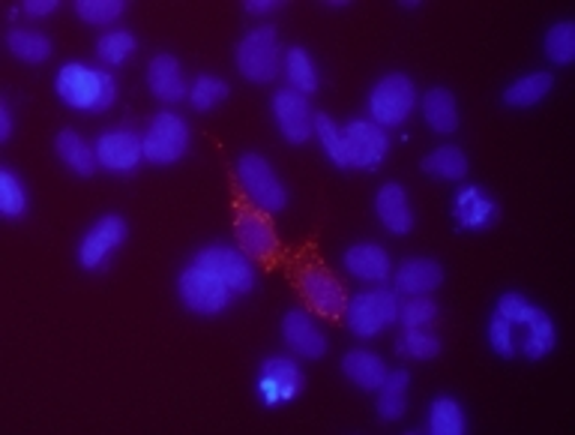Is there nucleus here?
I'll list each match as a JSON object with an SVG mask.
<instances>
[{
	"label": "nucleus",
	"instance_id": "1",
	"mask_svg": "<svg viewBox=\"0 0 575 435\" xmlns=\"http://www.w3.org/2000/svg\"><path fill=\"white\" fill-rule=\"evenodd\" d=\"M54 93L72 111L102 115L118 102V79L106 67L85 60H67L54 76Z\"/></svg>",
	"mask_w": 575,
	"mask_h": 435
},
{
	"label": "nucleus",
	"instance_id": "2",
	"mask_svg": "<svg viewBox=\"0 0 575 435\" xmlns=\"http://www.w3.org/2000/svg\"><path fill=\"white\" fill-rule=\"evenodd\" d=\"M285 49L279 42V30L274 24H258L240 37L235 49V67L252 85H270L282 76Z\"/></svg>",
	"mask_w": 575,
	"mask_h": 435
},
{
	"label": "nucleus",
	"instance_id": "3",
	"mask_svg": "<svg viewBox=\"0 0 575 435\" xmlns=\"http://www.w3.org/2000/svg\"><path fill=\"white\" fill-rule=\"evenodd\" d=\"M235 178L244 189V196L249 198V205L255 210H264V214H282L288 208V187L282 184V178L276 175L274 162L255 150H246L240 154L235 162Z\"/></svg>",
	"mask_w": 575,
	"mask_h": 435
},
{
	"label": "nucleus",
	"instance_id": "4",
	"mask_svg": "<svg viewBox=\"0 0 575 435\" xmlns=\"http://www.w3.org/2000/svg\"><path fill=\"white\" fill-rule=\"evenodd\" d=\"M417 102L419 93L414 79L405 76V72H387L369 90L366 111H369L371 123H378L380 129H396L414 115Z\"/></svg>",
	"mask_w": 575,
	"mask_h": 435
},
{
	"label": "nucleus",
	"instance_id": "5",
	"mask_svg": "<svg viewBox=\"0 0 575 435\" xmlns=\"http://www.w3.org/2000/svg\"><path fill=\"white\" fill-rule=\"evenodd\" d=\"M399 304L401 297L393 288L380 286L369 288V291H357L354 297H348L345 322L351 327L354 337L375 339L399 322Z\"/></svg>",
	"mask_w": 575,
	"mask_h": 435
},
{
	"label": "nucleus",
	"instance_id": "6",
	"mask_svg": "<svg viewBox=\"0 0 575 435\" xmlns=\"http://www.w3.org/2000/svg\"><path fill=\"white\" fill-rule=\"evenodd\" d=\"M177 297H180V304H184L192 316L214 318L222 316L225 309L231 307L235 291L225 286L222 279L214 277L210 270L189 261V265L177 274Z\"/></svg>",
	"mask_w": 575,
	"mask_h": 435
},
{
	"label": "nucleus",
	"instance_id": "7",
	"mask_svg": "<svg viewBox=\"0 0 575 435\" xmlns=\"http://www.w3.org/2000/svg\"><path fill=\"white\" fill-rule=\"evenodd\" d=\"M141 141H145V162H150V166H175L189 154L192 132H189L184 115L162 109L150 118Z\"/></svg>",
	"mask_w": 575,
	"mask_h": 435
},
{
	"label": "nucleus",
	"instance_id": "8",
	"mask_svg": "<svg viewBox=\"0 0 575 435\" xmlns=\"http://www.w3.org/2000/svg\"><path fill=\"white\" fill-rule=\"evenodd\" d=\"M306 376L300 364L288 355H274L261 360L258 376H255V396L264 408H279L294 403L303 394Z\"/></svg>",
	"mask_w": 575,
	"mask_h": 435
},
{
	"label": "nucleus",
	"instance_id": "9",
	"mask_svg": "<svg viewBox=\"0 0 575 435\" xmlns=\"http://www.w3.org/2000/svg\"><path fill=\"white\" fill-rule=\"evenodd\" d=\"M192 265L205 267L214 277H219L225 286L235 291V297H246L255 291V283H258V274H255L252 258L244 256L240 249L231 247V244H207L189 258Z\"/></svg>",
	"mask_w": 575,
	"mask_h": 435
},
{
	"label": "nucleus",
	"instance_id": "10",
	"mask_svg": "<svg viewBox=\"0 0 575 435\" xmlns=\"http://www.w3.org/2000/svg\"><path fill=\"white\" fill-rule=\"evenodd\" d=\"M297 288H300L303 304L309 313H315L318 318H339L345 316V307H348V291L341 288V283L336 279L333 270H327L324 265H303L300 274H297Z\"/></svg>",
	"mask_w": 575,
	"mask_h": 435
},
{
	"label": "nucleus",
	"instance_id": "11",
	"mask_svg": "<svg viewBox=\"0 0 575 435\" xmlns=\"http://www.w3.org/2000/svg\"><path fill=\"white\" fill-rule=\"evenodd\" d=\"M129 238V226L127 217L120 214H102V217L93 223V226L85 231V238L79 240V265L90 274L97 270H106V265L115 258L118 249H123Z\"/></svg>",
	"mask_w": 575,
	"mask_h": 435
},
{
	"label": "nucleus",
	"instance_id": "12",
	"mask_svg": "<svg viewBox=\"0 0 575 435\" xmlns=\"http://www.w3.org/2000/svg\"><path fill=\"white\" fill-rule=\"evenodd\" d=\"M235 247L249 256L252 261H274L279 256V235H276V226L270 214L255 208H240L235 217Z\"/></svg>",
	"mask_w": 575,
	"mask_h": 435
},
{
	"label": "nucleus",
	"instance_id": "13",
	"mask_svg": "<svg viewBox=\"0 0 575 435\" xmlns=\"http://www.w3.org/2000/svg\"><path fill=\"white\" fill-rule=\"evenodd\" d=\"M341 132H345V148H348V169L375 171L390 154L387 129H380L369 118H354L341 123Z\"/></svg>",
	"mask_w": 575,
	"mask_h": 435
},
{
	"label": "nucleus",
	"instance_id": "14",
	"mask_svg": "<svg viewBox=\"0 0 575 435\" xmlns=\"http://www.w3.org/2000/svg\"><path fill=\"white\" fill-rule=\"evenodd\" d=\"M93 150H97L99 169L111 175H132L145 162V141L136 129L127 127L99 132Z\"/></svg>",
	"mask_w": 575,
	"mask_h": 435
},
{
	"label": "nucleus",
	"instance_id": "15",
	"mask_svg": "<svg viewBox=\"0 0 575 435\" xmlns=\"http://www.w3.org/2000/svg\"><path fill=\"white\" fill-rule=\"evenodd\" d=\"M270 111H274L276 129L288 145H306L315 139V115L309 106V97H303L297 90L282 88L276 90L270 99Z\"/></svg>",
	"mask_w": 575,
	"mask_h": 435
},
{
	"label": "nucleus",
	"instance_id": "16",
	"mask_svg": "<svg viewBox=\"0 0 575 435\" xmlns=\"http://www.w3.org/2000/svg\"><path fill=\"white\" fill-rule=\"evenodd\" d=\"M282 343L300 360H321L327 355V334L321 322L309 309H288L282 316Z\"/></svg>",
	"mask_w": 575,
	"mask_h": 435
},
{
	"label": "nucleus",
	"instance_id": "17",
	"mask_svg": "<svg viewBox=\"0 0 575 435\" xmlns=\"http://www.w3.org/2000/svg\"><path fill=\"white\" fill-rule=\"evenodd\" d=\"M341 267L348 270V277L369 283V286H387L393 277V258L380 244L363 240L351 244L341 253Z\"/></svg>",
	"mask_w": 575,
	"mask_h": 435
},
{
	"label": "nucleus",
	"instance_id": "18",
	"mask_svg": "<svg viewBox=\"0 0 575 435\" xmlns=\"http://www.w3.org/2000/svg\"><path fill=\"white\" fill-rule=\"evenodd\" d=\"M500 205L477 184H465L453 196V219L462 231H483L497 219Z\"/></svg>",
	"mask_w": 575,
	"mask_h": 435
},
{
	"label": "nucleus",
	"instance_id": "19",
	"mask_svg": "<svg viewBox=\"0 0 575 435\" xmlns=\"http://www.w3.org/2000/svg\"><path fill=\"white\" fill-rule=\"evenodd\" d=\"M147 88L166 106L186 102L189 99V81H186L184 63L175 55H168V51L153 55L150 63H147Z\"/></svg>",
	"mask_w": 575,
	"mask_h": 435
},
{
	"label": "nucleus",
	"instance_id": "20",
	"mask_svg": "<svg viewBox=\"0 0 575 435\" xmlns=\"http://www.w3.org/2000/svg\"><path fill=\"white\" fill-rule=\"evenodd\" d=\"M375 217L384 226V231H390L396 238L410 235L414 226H417V219H414V208H410L408 189L396 184V180L378 187V192H375Z\"/></svg>",
	"mask_w": 575,
	"mask_h": 435
},
{
	"label": "nucleus",
	"instance_id": "21",
	"mask_svg": "<svg viewBox=\"0 0 575 435\" xmlns=\"http://www.w3.org/2000/svg\"><path fill=\"white\" fill-rule=\"evenodd\" d=\"M393 291L399 297L432 295L444 283V267L435 258L414 256L405 258L399 267H393Z\"/></svg>",
	"mask_w": 575,
	"mask_h": 435
},
{
	"label": "nucleus",
	"instance_id": "22",
	"mask_svg": "<svg viewBox=\"0 0 575 435\" xmlns=\"http://www.w3.org/2000/svg\"><path fill=\"white\" fill-rule=\"evenodd\" d=\"M54 154H58L60 162L72 175H79V178H93L97 175L99 159L97 150H93V141L85 139L76 129H60L58 136H54Z\"/></svg>",
	"mask_w": 575,
	"mask_h": 435
},
{
	"label": "nucleus",
	"instance_id": "23",
	"mask_svg": "<svg viewBox=\"0 0 575 435\" xmlns=\"http://www.w3.org/2000/svg\"><path fill=\"white\" fill-rule=\"evenodd\" d=\"M417 106L432 132L453 136L458 129V120H462V115H458V99L449 88H429L419 97Z\"/></svg>",
	"mask_w": 575,
	"mask_h": 435
},
{
	"label": "nucleus",
	"instance_id": "24",
	"mask_svg": "<svg viewBox=\"0 0 575 435\" xmlns=\"http://www.w3.org/2000/svg\"><path fill=\"white\" fill-rule=\"evenodd\" d=\"M341 376L348 378L354 387H360L366 394H375L384 385L387 376V364L378 352L371 348H351L348 355L341 357Z\"/></svg>",
	"mask_w": 575,
	"mask_h": 435
},
{
	"label": "nucleus",
	"instance_id": "25",
	"mask_svg": "<svg viewBox=\"0 0 575 435\" xmlns=\"http://www.w3.org/2000/svg\"><path fill=\"white\" fill-rule=\"evenodd\" d=\"M552 90H555V76L546 70H536L509 81L504 93H500V102L509 106V109H536Z\"/></svg>",
	"mask_w": 575,
	"mask_h": 435
},
{
	"label": "nucleus",
	"instance_id": "26",
	"mask_svg": "<svg viewBox=\"0 0 575 435\" xmlns=\"http://www.w3.org/2000/svg\"><path fill=\"white\" fill-rule=\"evenodd\" d=\"M282 76H285V88L297 90L303 97H313L321 88V72H318V63H315L313 51L303 49V46H291L285 49L282 58Z\"/></svg>",
	"mask_w": 575,
	"mask_h": 435
},
{
	"label": "nucleus",
	"instance_id": "27",
	"mask_svg": "<svg viewBox=\"0 0 575 435\" xmlns=\"http://www.w3.org/2000/svg\"><path fill=\"white\" fill-rule=\"evenodd\" d=\"M419 171L429 175L435 180H447V184H458V180L468 178L470 162L465 157V150L456 148V145H440L432 154L419 159Z\"/></svg>",
	"mask_w": 575,
	"mask_h": 435
},
{
	"label": "nucleus",
	"instance_id": "28",
	"mask_svg": "<svg viewBox=\"0 0 575 435\" xmlns=\"http://www.w3.org/2000/svg\"><path fill=\"white\" fill-rule=\"evenodd\" d=\"M408 369H387L384 385L375 390V394H378V417L384 424H396V421L405 417V412H408Z\"/></svg>",
	"mask_w": 575,
	"mask_h": 435
},
{
	"label": "nucleus",
	"instance_id": "29",
	"mask_svg": "<svg viewBox=\"0 0 575 435\" xmlns=\"http://www.w3.org/2000/svg\"><path fill=\"white\" fill-rule=\"evenodd\" d=\"M426 429L432 435H465L468 433V415L456 396H435L426 415Z\"/></svg>",
	"mask_w": 575,
	"mask_h": 435
},
{
	"label": "nucleus",
	"instance_id": "30",
	"mask_svg": "<svg viewBox=\"0 0 575 435\" xmlns=\"http://www.w3.org/2000/svg\"><path fill=\"white\" fill-rule=\"evenodd\" d=\"M7 49H10L12 58L21 60V63L37 67V63H46V60L51 58L54 42H51L49 33H42V30L10 28V33H7Z\"/></svg>",
	"mask_w": 575,
	"mask_h": 435
},
{
	"label": "nucleus",
	"instance_id": "31",
	"mask_svg": "<svg viewBox=\"0 0 575 435\" xmlns=\"http://www.w3.org/2000/svg\"><path fill=\"white\" fill-rule=\"evenodd\" d=\"M138 40L136 33H129L123 28H111L106 33H99L97 40V58L102 60V67L111 70V67H123L127 60L136 58Z\"/></svg>",
	"mask_w": 575,
	"mask_h": 435
},
{
	"label": "nucleus",
	"instance_id": "32",
	"mask_svg": "<svg viewBox=\"0 0 575 435\" xmlns=\"http://www.w3.org/2000/svg\"><path fill=\"white\" fill-rule=\"evenodd\" d=\"M440 348V337L432 327H405L396 339V355L405 360H435Z\"/></svg>",
	"mask_w": 575,
	"mask_h": 435
},
{
	"label": "nucleus",
	"instance_id": "33",
	"mask_svg": "<svg viewBox=\"0 0 575 435\" xmlns=\"http://www.w3.org/2000/svg\"><path fill=\"white\" fill-rule=\"evenodd\" d=\"M228 97H231L228 81L219 79V76H210V72H201V76H196L192 85H189V99H186V102L196 111H201V115H207V111L225 106V99Z\"/></svg>",
	"mask_w": 575,
	"mask_h": 435
},
{
	"label": "nucleus",
	"instance_id": "34",
	"mask_svg": "<svg viewBox=\"0 0 575 435\" xmlns=\"http://www.w3.org/2000/svg\"><path fill=\"white\" fill-rule=\"evenodd\" d=\"M543 51L555 67H569L575 60V21H555L543 37Z\"/></svg>",
	"mask_w": 575,
	"mask_h": 435
},
{
	"label": "nucleus",
	"instance_id": "35",
	"mask_svg": "<svg viewBox=\"0 0 575 435\" xmlns=\"http://www.w3.org/2000/svg\"><path fill=\"white\" fill-rule=\"evenodd\" d=\"M315 139L324 148L327 159H330L336 169H348V148H345V132H341V123L318 111L315 115Z\"/></svg>",
	"mask_w": 575,
	"mask_h": 435
},
{
	"label": "nucleus",
	"instance_id": "36",
	"mask_svg": "<svg viewBox=\"0 0 575 435\" xmlns=\"http://www.w3.org/2000/svg\"><path fill=\"white\" fill-rule=\"evenodd\" d=\"M557 346V327L552 322L548 313L531 322L525 327V339H522V352H525L527 360H543L546 355H552Z\"/></svg>",
	"mask_w": 575,
	"mask_h": 435
},
{
	"label": "nucleus",
	"instance_id": "37",
	"mask_svg": "<svg viewBox=\"0 0 575 435\" xmlns=\"http://www.w3.org/2000/svg\"><path fill=\"white\" fill-rule=\"evenodd\" d=\"M30 196L24 180L12 169H0V214L7 219L28 217Z\"/></svg>",
	"mask_w": 575,
	"mask_h": 435
},
{
	"label": "nucleus",
	"instance_id": "38",
	"mask_svg": "<svg viewBox=\"0 0 575 435\" xmlns=\"http://www.w3.org/2000/svg\"><path fill=\"white\" fill-rule=\"evenodd\" d=\"M72 10L90 28H111L127 16V3L123 0H76Z\"/></svg>",
	"mask_w": 575,
	"mask_h": 435
},
{
	"label": "nucleus",
	"instance_id": "39",
	"mask_svg": "<svg viewBox=\"0 0 575 435\" xmlns=\"http://www.w3.org/2000/svg\"><path fill=\"white\" fill-rule=\"evenodd\" d=\"M438 300L432 295L401 297L399 322L401 327H432L438 322Z\"/></svg>",
	"mask_w": 575,
	"mask_h": 435
},
{
	"label": "nucleus",
	"instance_id": "40",
	"mask_svg": "<svg viewBox=\"0 0 575 435\" xmlns=\"http://www.w3.org/2000/svg\"><path fill=\"white\" fill-rule=\"evenodd\" d=\"M495 313H500V316L507 318V322H513L516 327H527L531 322H536V318L543 316L546 309L536 307L534 300L522 295V291H504V295L497 297Z\"/></svg>",
	"mask_w": 575,
	"mask_h": 435
},
{
	"label": "nucleus",
	"instance_id": "41",
	"mask_svg": "<svg viewBox=\"0 0 575 435\" xmlns=\"http://www.w3.org/2000/svg\"><path fill=\"white\" fill-rule=\"evenodd\" d=\"M486 337H488V346H492V352H495L497 357H504V360H513V357H516L518 352L516 325L507 322L500 313H495V316L488 318Z\"/></svg>",
	"mask_w": 575,
	"mask_h": 435
},
{
	"label": "nucleus",
	"instance_id": "42",
	"mask_svg": "<svg viewBox=\"0 0 575 435\" xmlns=\"http://www.w3.org/2000/svg\"><path fill=\"white\" fill-rule=\"evenodd\" d=\"M28 19H49L60 10V0H24L19 7Z\"/></svg>",
	"mask_w": 575,
	"mask_h": 435
},
{
	"label": "nucleus",
	"instance_id": "43",
	"mask_svg": "<svg viewBox=\"0 0 575 435\" xmlns=\"http://www.w3.org/2000/svg\"><path fill=\"white\" fill-rule=\"evenodd\" d=\"M279 10H282L279 0H246L244 3L246 16H255V19H267V16H274Z\"/></svg>",
	"mask_w": 575,
	"mask_h": 435
},
{
	"label": "nucleus",
	"instance_id": "44",
	"mask_svg": "<svg viewBox=\"0 0 575 435\" xmlns=\"http://www.w3.org/2000/svg\"><path fill=\"white\" fill-rule=\"evenodd\" d=\"M12 139V109L10 102H0V141Z\"/></svg>",
	"mask_w": 575,
	"mask_h": 435
}]
</instances>
